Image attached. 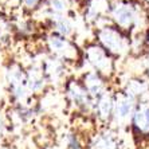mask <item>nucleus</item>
<instances>
[{
	"label": "nucleus",
	"mask_w": 149,
	"mask_h": 149,
	"mask_svg": "<svg viewBox=\"0 0 149 149\" xmlns=\"http://www.w3.org/2000/svg\"><path fill=\"white\" fill-rule=\"evenodd\" d=\"M108 19L132 38L149 26V10L141 0H109Z\"/></svg>",
	"instance_id": "f257e3e1"
},
{
	"label": "nucleus",
	"mask_w": 149,
	"mask_h": 149,
	"mask_svg": "<svg viewBox=\"0 0 149 149\" xmlns=\"http://www.w3.org/2000/svg\"><path fill=\"white\" fill-rule=\"evenodd\" d=\"M116 59L126 58L132 54V39L126 32L111 24L109 19L94 27V39Z\"/></svg>",
	"instance_id": "f03ea898"
},
{
	"label": "nucleus",
	"mask_w": 149,
	"mask_h": 149,
	"mask_svg": "<svg viewBox=\"0 0 149 149\" xmlns=\"http://www.w3.org/2000/svg\"><path fill=\"white\" fill-rule=\"evenodd\" d=\"M82 62L87 63L89 70L97 71L102 77L111 81L117 71V59L110 55L95 40H89L82 49Z\"/></svg>",
	"instance_id": "7ed1b4c3"
},
{
	"label": "nucleus",
	"mask_w": 149,
	"mask_h": 149,
	"mask_svg": "<svg viewBox=\"0 0 149 149\" xmlns=\"http://www.w3.org/2000/svg\"><path fill=\"white\" fill-rule=\"evenodd\" d=\"M45 46L49 55L55 56L65 63L82 62V51H79L73 39L61 36L55 32H49L46 35Z\"/></svg>",
	"instance_id": "20e7f679"
},
{
	"label": "nucleus",
	"mask_w": 149,
	"mask_h": 149,
	"mask_svg": "<svg viewBox=\"0 0 149 149\" xmlns=\"http://www.w3.org/2000/svg\"><path fill=\"white\" fill-rule=\"evenodd\" d=\"M65 95H66L69 104H71L77 110L83 113H93L94 100L87 93L86 87L83 86L79 78H69L63 83Z\"/></svg>",
	"instance_id": "39448f33"
},
{
	"label": "nucleus",
	"mask_w": 149,
	"mask_h": 149,
	"mask_svg": "<svg viewBox=\"0 0 149 149\" xmlns=\"http://www.w3.org/2000/svg\"><path fill=\"white\" fill-rule=\"evenodd\" d=\"M7 82L10 86V94L15 104L23 105L31 94L27 87L26 70L19 65H12L7 70Z\"/></svg>",
	"instance_id": "423d86ee"
},
{
	"label": "nucleus",
	"mask_w": 149,
	"mask_h": 149,
	"mask_svg": "<svg viewBox=\"0 0 149 149\" xmlns=\"http://www.w3.org/2000/svg\"><path fill=\"white\" fill-rule=\"evenodd\" d=\"M137 101L129 97L120 89H116L114 91V111H113V120L111 124H116V126L128 124L137 108Z\"/></svg>",
	"instance_id": "0eeeda50"
},
{
	"label": "nucleus",
	"mask_w": 149,
	"mask_h": 149,
	"mask_svg": "<svg viewBox=\"0 0 149 149\" xmlns=\"http://www.w3.org/2000/svg\"><path fill=\"white\" fill-rule=\"evenodd\" d=\"M120 90L137 101V104H149V81L145 77L134 74L128 77Z\"/></svg>",
	"instance_id": "6e6552de"
},
{
	"label": "nucleus",
	"mask_w": 149,
	"mask_h": 149,
	"mask_svg": "<svg viewBox=\"0 0 149 149\" xmlns=\"http://www.w3.org/2000/svg\"><path fill=\"white\" fill-rule=\"evenodd\" d=\"M40 69L49 83H65L66 81V63L55 56H46L40 63Z\"/></svg>",
	"instance_id": "1a4fd4ad"
},
{
	"label": "nucleus",
	"mask_w": 149,
	"mask_h": 149,
	"mask_svg": "<svg viewBox=\"0 0 149 149\" xmlns=\"http://www.w3.org/2000/svg\"><path fill=\"white\" fill-rule=\"evenodd\" d=\"M109 0H85L83 19L86 23L95 27L108 19Z\"/></svg>",
	"instance_id": "9d476101"
},
{
	"label": "nucleus",
	"mask_w": 149,
	"mask_h": 149,
	"mask_svg": "<svg viewBox=\"0 0 149 149\" xmlns=\"http://www.w3.org/2000/svg\"><path fill=\"white\" fill-rule=\"evenodd\" d=\"M114 91L116 89L110 87L102 95L94 101L93 114L104 124H111L113 111H114Z\"/></svg>",
	"instance_id": "9b49d317"
},
{
	"label": "nucleus",
	"mask_w": 149,
	"mask_h": 149,
	"mask_svg": "<svg viewBox=\"0 0 149 149\" xmlns=\"http://www.w3.org/2000/svg\"><path fill=\"white\" fill-rule=\"evenodd\" d=\"M79 79L82 81L83 86L86 87L87 93L90 94V97L94 101L111 87L110 81L108 78H105V77H102L101 74H98L97 71H93V70H86L81 75Z\"/></svg>",
	"instance_id": "f8f14e48"
},
{
	"label": "nucleus",
	"mask_w": 149,
	"mask_h": 149,
	"mask_svg": "<svg viewBox=\"0 0 149 149\" xmlns=\"http://www.w3.org/2000/svg\"><path fill=\"white\" fill-rule=\"evenodd\" d=\"M129 125L134 136L149 139V104L137 105Z\"/></svg>",
	"instance_id": "ddd939ff"
},
{
	"label": "nucleus",
	"mask_w": 149,
	"mask_h": 149,
	"mask_svg": "<svg viewBox=\"0 0 149 149\" xmlns=\"http://www.w3.org/2000/svg\"><path fill=\"white\" fill-rule=\"evenodd\" d=\"M47 20L50 22L51 26V32L65 36V38L71 39L74 32H75V24L74 22L69 17V15H63V16H58V15H47Z\"/></svg>",
	"instance_id": "4468645a"
},
{
	"label": "nucleus",
	"mask_w": 149,
	"mask_h": 149,
	"mask_svg": "<svg viewBox=\"0 0 149 149\" xmlns=\"http://www.w3.org/2000/svg\"><path fill=\"white\" fill-rule=\"evenodd\" d=\"M90 149H120V139L114 130L105 129L93 137Z\"/></svg>",
	"instance_id": "2eb2a0df"
},
{
	"label": "nucleus",
	"mask_w": 149,
	"mask_h": 149,
	"mask_svg": "<svg viewBox=\"0 0 149 149\" xmlns=\"http://www.w3.org/2000/svg\"><path fill=\"white\" fill-rule=\"evenodd\" d=\"M26 79L27 87L31 94H36L45 90V87L49 85L45 74L42 71L40 66H31L26 70Z\"/></svg>",
	"instance_id": "dca6fc26"
},
{
	"label": "nucleus",
	"mask_w": 149,
	"mask_h": 149,
	"mask_svg": "<svg viewBox=\"0 0 149 149\" xmlns=\"http://www.w3.org/2000/svg\"><path fill=\"white\" fill-rule=\"evenodd\" d=\"M45 7L47 15H69L73 10V0H45L42 8Z\"/></svg>",
	"instance_id": "f3484780"
},
{
	"label": "nucleus",
	"mask_w": 149,
	"mask_h": 149,
	"mask_svg": "<svg viewBox=\"0 0 149 149\" xmlns=\"http://www.w3.org/2000/svg\"><path fill=\"white\" fill-rule=\"evenodd\" d=\"M66 149H83V145L78 134L70 133L66 136Z\"/></svg>",
	"instance_id": "a211bd4d"
},
{
	"label": "nucleus",
	"mask_w": 149,
	"mask_h": 149,
	"mask_svg": "<svg viewBox=\"0 0 149 149\" xmlns=\"http://www.w3.org/2000/svg\"><path fill=\"white\" fill-rule=\"evenodd\" d=\"M139 62L142 71L141 75L145 77L146 79L149 81V52H144V54L139 55Z\"/></svg>",
	"instance_id": "6ab92c4d"
},
{
	"label": "nucleus",
	"mask_w": 149,
	"mask_h": 149,
	"mask_svg": "<svg viewBox=\"0 0 149 149\" xmlns=\"http://www.w3.org/2000/svg\"><path fill=\"white\" fill-rule=\"evenodd\" d=\"M43 1L45 0H22V6L26 11L34 12V11L40 10L42 6H43Z\"/></svg>",
	"instance_id": "aec40b11"
},
{
	"label": "nucleus",
	"mask_w": 149,
	"mask_h": 149,
	"mask_svg": "<svg viewBox=\"0 0 149 149\" xmlns=\"http://www.w3.org/2000/svg\"><path fill=\"white\" fill-rule=\"evenodd\" d=\"M141 40H142L144 52H149V26L141 32Z\"/></svg>",
	"instance_id": "412c9836"
},
{
	"label": "nucleus",
	"mask_w": 149,
	"mask_h": 149,
	"mask_svg": "<svg viewBox=\"0 0 149 149\" xmlns=\"http://www.w3.org/2000/svg\"><path fill=\"white\" fill-rule=\"evenodd\" d=\"M4 132H6V122H4V118H3V116L0 114V139L3 137Z\"/></svg>",
	"instance_id": "4be33fe9"
},
{
	"label": "nucleus",
	"mask_w": 149,
	"mask_h": 149,
	"mask_svg": "<svg viewBox=\"0 0 149 149\" xmlns=\"http://www.w3.org/2000/svg\"><path fill=\"white\" fill-rule=\"evenodd\" d=\"M0 22H1V15H0Z\"/></svg>",
	"instance_id": "5701e85b"
}]
</instances>
